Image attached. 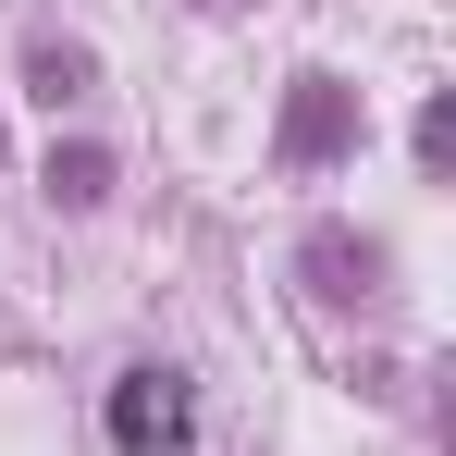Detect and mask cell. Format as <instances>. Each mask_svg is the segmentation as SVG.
<instances>
[{
  "label": "cell",
  "mask_w": 456,
  "mask_h": 456,
  "mask_svg": "<svg viewBox=\"0 0 456 456\" xmlns=\"http://www.w3.org/2000/svg\"><path fill=\"white\" fill-rule=\"evenodd\" d=\"M185 432H198V395H185V370H124L111 382V444L124 456H185Z\"/></svg>",
  "instance_id": "1"
},
{
  "label": "cell",
  "mask_w": 456,
  "mask_h": 456,
  "mask_svg": "<svg viewBox=\"0 0 456 456\" xmlns=\"http://www.w3.org/2000/svg\"><path fill=\"white\" fill-rule=\"evenodd\" d=\"M346 149H358V86L346 75H297L284 86V160L321 173V160H346Z\"/></svg>",
  "instance_id": "2"
},
{
  "label": "cell",
  "mask_w": 456,
  "mask_h": 456,
  "mask_svg": "<svg viewBox=\"0 0 456 456\" xmlns=\"http://www.w3.org/2000/svg\"><path fill=\"white\" fill-rule=\"evenodd\" d=\"M308 272H321V297H370L382 247H358V234H308Z\"/></svg>",
  "instance_id": "3"
},
{
  "label": "cell",
  "mask_w": 456,
  "mask_h": 456,
  "mask_svg": "<svg viewBox=\"0 0 456 456\" xmlns=\"http://www.w3.org/2000/svg\"><path fill=\"white\" fill-rule=\"evenodd\" d=\"M50 198L62 210H99L111 198V149H50Z\"/></svg>",
  "instance_id": "4"
},
{
  "label": "cell",
  "mask_w": 456,
  "mask_h": 456,
  "mask_svg": "<svg viewBox=\"0 0 456 456\" xmlns=\"http://www.w3.org/2000/svg\"><path fill=\"white\" fill-rule=\"evenodd\" d=\"M25 86H37V99L62 111V99H75V86H86V50H37V62H25Z\"/></svg>",
  "instance_id": "5"
},
{
  "label": "cell",
  "mask_w": 456,
  "mask_h": 456,
  "mask_svg": "<svg viewBox=\"0 0 456 456\" xmlns=\"http://www.w3.org/2000/svg\"><path fill=\"white\" fill-rule=\"evenodd\" d=\"M210 12H234V0H210Z\"/></svg>",
  "instance_id": "6"
}]
</instances>
